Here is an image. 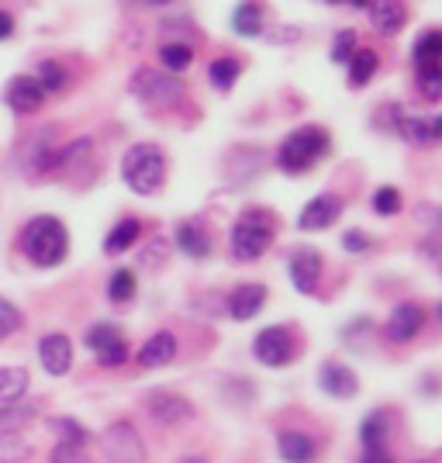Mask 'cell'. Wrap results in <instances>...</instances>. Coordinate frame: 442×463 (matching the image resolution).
Instances as JSON below:
<instances>
[{
	"mask_svg": "<svg viewBox=\"0 0 442 463\" xmlns=\"http://www.w3.org/2000/svg\"><path fill=\"white\" fill-rule=\"evenodd\" d=\"M21 250L35 267H56L70 252V232L52 214H39L21 229Z\"/></svg>",
	"mask_w": 442,
	"mask_h": 463,
	"instance_id": "cell-1",
	"label": "cell"
},
{
	"mask_svg": "<svg viewBox=\"0 0 442 463\" xmlns=\"http://www.w3.org/2000/svg\"><path fill=\"white\" fill-rule=\"evenodd\" d=\"M328 149H332V138H328V132L322 125H301V128H294V132L280 142V149H277V166L290 176H301V174H308L318 159H325Z\"/></svg>",
	"mask_w": 442,
	"mask_h": 463,
	"instance_id": "cell-2",
	"label": "cell"
},
{
	"mask_svg": "<svg viewBox=\"0 0 442 463\" xmlns=\"http://www.w3.org/2000/svg\"><path fill=\"white\" fill-rule=\"evenodd\" d=\"M277 235V218L263 208H249L239 214V222L231 225V256L235 263H256L263 252L273 246Z\"/></svg>",
	"mask_w": 442,
	"mask_h": 463,
	"instance_id": "cell-3",
	"label": "cell"
},
{
	"mask_svg": "<svg viewBox=\"0 0 442 463\" xmlns=\"http://www.w3.org/2000/svg\"><path fill=\"white\" fill-rule=\"evenodd\" d=\"M121 180L128 184V191L149 197L163 187L166 180V156L153 142H138L121 156Z\"/></svg>",
	"mask_w": 442,
	"mask_h": 463,
	"instance_id": "cell-4",
	"label": "cell"
},
{
	"mask_svg": "<svg viewBox=\"0 0 442 463\" xmlns=\"http://www.w3.org/2000/svg\"><path fill=\"white\" fill-rule=\"evenodd\" d=\"M128 94L142 104H149V108H176L187 94V87H183V80L166 73V70L138 66L128 80Z\"/></svg>",
	"mask_w": 442,
	"mask_h": 463,
	"instance_id": "cell-5",
	"label": "cell"
},
{
	"mask_svg": "<svg viewBox=\"0 0 442 463\" xmlns=\"http://www.w3.org/2000/svg\"><path fill=\"white\" fill-rule=\"evenodd\" d=\"M252 353L263 367H287L294 360V332L287 326H269L252 339Z\"/></svg>",
	"mask_w": 442,
	"mask_h": 463,
	"instance_id": "cell-6",
	"label": "cell"
},
{
	"mask_svg": "<svg viewBox=\"0 0 442 463\" xmlns=\"http://www.w3.org/2000/svg\"><path fill=\"white\" fill-rule=\"evenodd\" d=\"M100 446H104V457L108 463H146V446L138 439L128 422H115L104 436H100Z\"/></svg>",
	"mask_w": 442,
	"mask_h": 463,
	"instance_id": "cell-7",
	"label": "cell"
},
{
	"mask_svg": "<svg viewBox=\"0 0 442 463\" xmlns=\"http://www.w3.org/2000/svg\"><path fill=\"white\" fill-rule=\"evenodd\" d=\"M343 214V197L339 194H318L305 204V212L297 214V229L301 232H322L332 229V222H339Z\"/></svg>",
	"mask_w": 442,
	"mask_h": 463,
	"instance_id": "cell-8",
	"label": "cell"
},
{
	"mask_svg": "<svg viewBox=\"0 0 442 463\" xmlns=\"http://www.w3.org/2000/svg\"><path fill=\"white\" fill-rule=\"evenodd\" d=\"M4 104H7L14 115H35V111H42V104H45V94H42V87L35 83V77L21 73V77L7 80V87H4Z\"/></svg>",
	"mask_w": 442,
	"mask_h": 463,
	"instance_id": "cell-9",
	"label": "cell"
},
{
	"mask_svg": "<svg viewBox=\"0 0 442 463\" xmlns=\"http://www.w3.org/2000/svg\"><path fill=\"white\" fill-rule=\"evenodd\" d=\"M290 280L301 294H315L318 280H322V252L315 246H297L290 252Z\"/></svg>",
	"mask_w": 442,
	"mask_h": 463,
	"instance_id": "cell-10",
	"label": "cell"
},
{
	"mask_svg": "<svg viewBox=\"0 0 442 463\" xmlns=\"http://www.w3.org/2000/svg\"><path fill=\"white\" fill-rule=\"evenodd\" d=\"M422 328H425V308L415 305V301H404L387 318V339L390 343H411Z\"/></svg>",
	"mask_w": 442,
	"mask_h": 463,
	"instance_id": "cell-11",
	"label": "cell"
},
{
	"mask_svg": "<svg viewBox=\"0 0 442 463\" xmlns=\"http://www.w3.org/2000/svg\"><path fill=\"white\" fill-rule=\"evenodd\" d=\"M39 360L42 367H45V373L62 377L66 370L73 367V343L62 332H49V335H42L39 343Z\"/></svg>",
	"mask_w": 442,
	"mask_h": 463,
	"instance_id": "cell-12",
	"label": "cell"
},
{
	"mask_svg": "<svg viewBox=\"0 0 442 463\" xmlns=\"http://www.w3.org/2000/svg\"><path fill=\"white\" fill-rule=\"evenodd\" d=\"M366 18L373 24V32L398 35L408 24V7H404L401 0H366Z\"/></svg>",
	"mask_w": 442,
	"mask_h": 463,
	"instance_id": "cell-13",
	"label": "cell"
},
{
	"mask_svg": "<svg viewBox=\"0 0 442 463\" xmlns=\"http://www.w3.org/2000/svg\"><path fill=\"white\" fill-rule=\"evenodd\" d=\"M267 305V288L263 284H242V288H235L229 294V301H225V308L235 322H249L256 318L259 311Z\"/></svg>",
	"mask_w": 442,
	"mask_h": 463,
	"instance_id": "cell-14",
	"label": "cell"
},
{
	"mask_svg": "<svg viewBox=\"0 0 442 463\" xmlns=\"http://www.w3.org/2000/svg\"><path fill=\"white\" fill-rule=\"evenodd\" d=\"M176 246H180V252H183L187 260H193V263L208 260L214 250L212 235H208V229H204L201 222H180V225H176Z\"/></svg>",
	"mask_w": 442,
	"mask_h": 463,
	"instance_id": "cell-15",
	"label": "cell"
},
{
	"mask_svg": "<svg viewBox=\"0 0 442 463\" xmlns=\"http://www.w3.org/2000/svg\"><path fill=\"white\" fill-rule=\"evenodd\" d=\"M398 136L411 146H436L442 138V118H418V115H408L398 121Z\"/></svg>",
	"mask_w": 442,
	"mask_h": 463,
	"instance_id": "cell-16",
	"label": "cell"
},
{
	"mask_svg": "<svg viewBox=\"0 0 442 463\" xmlns=\"http://www.w3.org/2000/svg\"><path fill=\"white\" fill-rule=\"evenodd\" d=\"M149 415L159 425H183L193 419V405L180 394H155L149 402Z\"/></svg>",
	"mask_w": 442,
	"mask_h": 463,
	"instance_id": "cell-17",
	"label": "cell"
},
{
	"mask_svg": "<svg viewBox=\"0 0 442 463\" xmlns=\"http://www.w3.org/2000/svg\"><path fill=\"white\" fill-rule=\"evenodd\" d=\"M318 384H322V391H325V394L339 398V402H349V398L360 391V384H356V373H353L349 367H343V364H325V367H322V373H318Z\"/></svg>",
	"mask_w": 442,
	"mask_h": 463,
	"instance_id": "cell-18",
	"label": "cell"
},
{
	"mask_svg": "<svg viewBox=\"0 0 442 463\" xmlns=\"http://www.w3.org/2000/svg\"><path fill=\"white\" fill-rule=\"evenodd\" d=\"M176 356V335L174 332H155L138 346V364L142 367H166Z\"/></svg>",
	"mask_w": 442,
	"mask_h": 463,
	"instance_id": "cell-19",
	"label": "cell"
},
{
	"mask_svg": "<svg viewBox=\"0 0 442 463\" xmlns=\"http://www.w3.org/2000/svg\"><path fill=\"white\" fill-rule=\"evenodd\" d=\"M263 4L259 0H242L235 11H231V32L239 35V39H256V35H263Z\"/></svg>",
	"mask_w": 442,
	"mask_h": 463,
	"instance_id": "cell-20",
	"label": "cell"
},
{
	"mask_svg": "<svg viewBox=\"0 0 442 463\" xmlns=\"http://www.w3.org/2000/svg\"><path fill=\"white\" fill-rule=\"evenodd\" d=\"M349 87H366L370 80L377 77V70H381V56L373 52V49H366L360 45L353 56H349Z\"/></svg>",
	"mask_w": 442,
	"mask_h": 463,
	"instance_id": "cell-21",
	"label": "cell"
},
{
	"mask_svg": "<svg viewBox=\"0 0 442 463\" xmlns=\"http://www.w3.org/2000/svg\"><path fill=\"white\" fill-rule=\"evenodd\" d=\"M35 83L42 87L45 97L62 94V90L70 87V70H66V62H59V59H42L39 73H35Z\"/></svg>",
	"mask_w": 442,
	"mask_h": 463,
	"instance_id": "cell-22",
	"label": "cell"
},
{
	"mask_svg": "<svg viewBox=\"0 0 442 463\" xmlns=\"http://www.w3.org/2000/svg\"><path fill=\"white\" fill-rule=\"evenodd\" d=\"M280 457L287 463H315L318 446H315V439L305 436V432H284V436H280Z\"/></svg>",
	"mask_w": 442,
	"mask_h": 463,
	"instance_id": "cell-23",
	"label": "cell"
},
{
	"mask_svg": "<svg viewBox=\"0 0 442 463\" xmlns=\"http://www.w3.org/2000/svg\"><path fill=\"white\" fill-rule=\"evenodd\" d=\"M239 77H242V59H235V56H218V59H212V66H208V80H212L214 90L229 94L231 87L239 83Z\"/></svg>",
	"mask_w": 442,
	"mask_h": 463,
	"instance_id": "cell-24",
	"label": "cell"
},
{
	"mask_svg": "<svg viewBox=\"0 0 442 463\" xmlns=\"http://www.w3.org/2000/svg\"><path fill=\"white\" fill-rule=\"evenodd\" d=\"M159 62H163L166 73L180 77L193 62V45L191 42H163V45H159Z\"/></svg>",
	"mask_w": 442,
	"mask_h": 463,
	"instance_id": "cell-25",
	"label": "cell"
},
{
	"mask_svg": "<svg viewBox=\"0 0 442 463\" xmlns=\"http://www.w3.org/2000/svg\"><path fill=\"white\" fill-rule=\"evenodd\" d=\"M138 235H142V222H138V218H121L115 229L108 232V239H104V252L132 250L135 242H138Z\"/></svg>",
	"mask_w": 442,
	"mask_h": 463,
	"instance_id": "cell-26",
	"label": "cell"
},
{
	"mask_svg": "<svg viewBox=\"0 0 442 463\" xmlns=\"http://www.w3.org/2000/svg\"><path fill=\"white\" fill-rule=\"evenodd\" d=\"M415 70H425V66H442V32L439 28H428L422 39L415 42Z\"/></svg>",
	"mask_w": 442,
	"mask_h": 463,
	"instance_id": "cell-27",
	"label": "cell"
},
{
	"mask_svg": "<svg viewBox=\"0 0 442 463\" xmlns=\"http://www.w3.org/2000/svg\"><path fill=\"white\" fill-rule=\"evenodd\" d=\"M24 391H28V370L0 367V405H14Z\"/></svg>",
	"mask_w": 442,
	"mask_h": 463,
	"instance_id": "cell-28",
	"label": "cell"
},
{
	"mask_svg": "<svg viewBox=\"0 0 442 463\" xmlns=\"http://www.w3.org/2000/svg\"><path fill=\"white\" fill-rule=\"evenodd\" d=\"M415 83H418V94L436 104L442 97V66H425V70H415Z\"/></svg>",
	"mask_w": 442,
	"mask_h": 463,
	"instance_id": "cell-29",
	"label": "cell"
},
{
	"mask_svg": "<svg viewBox=\"0 0 442 463\" xmlns=\"http://www.w3.org/2000/svg\"><path fill=\"white\" fill-rule=\"evenodd\" d=\"M360 439H363L366 449H384L387 443V419L381 411H373L363 425H360Z\"/></svg>",
	"mask_w": 442,
	"mask_h": 463,
	"instance_id": "cell-30",
	"label": "cell"
},
{
	"mask_svg": "<svg viewBox=\"0 0 442 463\" xmlns=\"http://www.w3.org/2000/svg\"><path fill=\"white\" fill-rule=\"evenodd\" d=\"M28 453H32V446H28V439H21L18 432L0 436V463H21L28 460Z\"/></svg>",
	"mask_w": 442,
	"mask_h": 463,
	"instance_id": "cell-31",
	"label": "cell"
},
{
	"mask_svg": "<svg viewBox=\"0 0 442 463\" xmlns=\"http://www.w3.org/2000/svg\"><path fill=\"white\" fill-rule=\"evenodd\" d=\"M360 49V35L353 32V28H343V32H335V39H332V62H339V66H346L349 56Z\"/></svg>",
	"mask_w": 442,
	"mask_h": 463,
	"instance_id": "cell-32",
	"label": "cell"
},
{
	"mask_svg": "<svg viewBox=\"0 0 442 463\" xmlns=\"http://www.w3.org/2000/svg\"><path fill=\"white\" fill-rule=\"evenodd\" d=\"M49 429H52V432L59 436V443L83 446L87 439H90V432H87V429H83L77 419H52V422H49Z\"/></svg>",
	"mask_w": 442,
	"mask_h": 463,
	"instance_id": "cell-33",
	"label": "cell"
},
{
	"mask_svg": "<svg viewBox=\"0 0 442 463\" xmlns=\"http://www.w3.org/2000/svg\"><path fill=\"white\" fill-rule=\"evenodd\" d=\"M132 294H135V273L132 270L111 273V280H108V298L118 301V305H125V301H132Z\"/></svg>",
	"mask_w": 442,
	"mask_h": 463,
	"instance_id": "cell-34",
	"label": "cell"
},
{
	"mask_svg": "<svg viewBox=\"0 0 442 463\" xmlns=\"http://www.w3.org/2000/svg\"><path fill=\"white\" fill-rule=\"evenodd\" d=\"M401 208H404V201H401V191H398V187H377V194H373V212L398 214Z\"/></svg>",
	"mask_w": 442,
	"mask_h": 463,
	"instance_id": "cell-35",
	"label": "cell"
},
{
	"mask_svg": "<svg viewBox=\"0 0 442 463\" xmlns=\"http://www.w3.org/2000/svg\"><path fill=\"white\" fill-rule=\"evenodd\" d=\"M404 118V108L401 104H381L377 111H373V125L381 128V132H398V121Z\"/></svg>",
	"mask_w": 442,
	"mask_h": 463,
	"instance_id": "cell-36",
	"label": "cell"
},
{
	"mask_svg": "<svg viewBox=\"0 0 442 463\" xmlns=\"http://www.w3.org/2000/svg\"><path fill=\"white\" fill-rule=\"evenodd\" d=\"M115 339H121V332H118L111 322H100V326H90V332H87V346L94 349V353H100L104 346H111Z\"/></svg>",
	"mask_w": 442,
	"mask_h": 463,
	"instance_id": "cell-37",
	"label": "cell"
},
{
	"mask_svg": "<svg viewBox=\"0 0 442 463\" xmlns=\"http://www.w3.org/2000/svg\"><path fill=\"white\" fill-rule=\"evenodd\" d=\"M21 328V311L7 301V298H0V339H7V335H14Z\"/></svg>",
	"mask_w": 442,
	"mask_h": 463,
	"instance_id": "cell-38",
	"label": "cell"
},
{
	"mask_svg": "<svg viewBox=\"0 0 442 463\" xmlns=\"http://www.w3.org/2000/svg\"><path fill=\"white\" fill-rule=\"evenodd\" d=\"M35 411L32 408H24V405H0V429H18L21 422H28Z\"/></svg>",
	"mask_w": 442,
	"mask_h": 463,
	"instance_id": "cell-39",
	"label": "cell"
},
{
	"mask_svg": "<svg viewBox=\"0 0 442 463\" xmlns=\"http://www.w3.org/2000/svg\"><path fill=\"white\" fill-rule=\"evenodd\" d=\"M49 463H94V460L87 457V449H83V446L59 443L56 449H52V457H49Z\"/></svg>",
	"mask_w": 442,
	"mask_h": 463,
	"instance_id": "cell-40",
	"label": "cell"
},
{
	"mask_svg": "<svg viewBox=\"0 0 442 463\" xmlns=\"http://www.w3.org/2000/svg\"><path fill=\"white\" fill-rule=\"evenodd\" d=\"M97 360H100V367H121V364L128 360V343H125V339H115L111 346H104L97 353Z\"/></svg>",
	"mask_w": 442,
	"mask_h": 463,
	"instance_id": "cell-41",
	"label": "cell"
},
{
	"mask_svg": "<svg viewBox=\"0 0 442 463\" xmlns=\"http://www.w3.org/2000/svg\"><path fill=\"white\" fill-rule=\"evenodd\" d=\"M267 42L269 45H294V42H301V28L297 24H280V28L267 32Z\"/></svg>",
	"mask_w": 442,
	"mask_h": 463,
	"instance_id": "cell-42",
	"label": "cell"
},
{
	"mask_svg": "<svg viewBox=\"0 0 442 463\" xmlns=\"http://www.w3.org/2000/svg\"><path fill=\"white\" fill-rule=\"evenodd\" d=\"M370 246H373V239L363 229H349L343 235V250L346 252H370Z\"/></svg>",
	"mask_w": 442,
	"mask_h": 463,
	"instance_id": "cell-43",
	"label": "cell"
},
{
	"mask_svg": "<svg viewBox=\"0 0 442 463\" xmlns=\"http://www.w3.org/2000/svg\"><path fill=\"white\" fill-rule=\"evenodd\" d=\"M159 256H166V242H153L149 250L142 252V263L146 267H159Z\"/></svg>",
	"mask_w": 442,
	"mask_h": 463,
	"instance_id": "cell-44",
	"label": "cell"
},
{
	"mask_svg": "<svg viewBox=\"0 0 442 463\" xmlns=\"http://www.w3.org/2000/svg\"><path fill=\"white\" fill-rule=\"evenodd\" d=\"M14 35V14L11 11H0V42H7Z\"/></svg>",
	"mask_w": 442,
	"mask_h": 463,
	"instance_id": "cell-45",
	"label": "cell"
},
{
	"mask_svg": "<svg viewBox=\"0 0 442 463\" xmlns=\"http://www.w3.org/2000/svg\"><path fill=\"white\" fill-rule=\"evenodd\" d=\"M360 463H390V457H387L384 449H366Z\"/></svg>",
	"mask_w": 442,
	"mask_h": 463,
	"instance_id": "cell-46",
	"label": "cell"
},
{
	"mask_svg": "<svg viewBox=\"0 0 442 463\" xmlns=\"http://www.w3.org/2000/svg\"><path fill=\"white\" fill-rule=\"evenodd\" d=\"M183 463H208V460H204V457H187Z\"/></svg>",
	"mask_w": 442,
	"mask_h": 463,
	"instance_id": "cell-47",
	"label": "cell"
},
{
	"mask_svg": "<svg viewBox=\"0 0 442 463\" xmlns=\"http://www.w3.org/2000/svg\"><path fill=\"white\" fill-rule=\"evenodd\" d=\"M146 4H153V7H163V4H170V0H146Z\"/></svg>",
	"mask_w": 442,
	"mask_h": 463,
	"instance_id": "cell-48",
	"label": "cell"
},
{
	"mask_svg": "<svg viewBox=\"0 0 442 463\" xmlns=\"http://www.w3.org/2000/svg\"><path fill=\"white\" fill-rule=\"evenodd\" d=\"M349 4H353V7H366V0H349Z\"/></svg>",
	"mask_w": 442,
	"mask_h": 463,
	"instance_id": "cell-49",
	"label": "cell"
},
{
	"mask_svg": "<svg viewBox=\"0 0 442 463\" xmlns=\"http://www.w3.org/2000/svg\"><path fill=\"white\" fill-rule=\"evenodd\" d=\"M415 463H436V460H415Z\"/></svg>",
	"mask_w": 442,
	"mask_h": 463,
	"instance_id": "cell-50",
	"label": "cell"
},
{
	"mask_svg": "<svg viewBox=\"0 0 442 463\" xmlns=\"http://www.w3.org/2000/svg\"><path fill=\"white\" fill-rule=\"evenodd\" d=\"M325 4H339V0H325Z\"/></svg>",
	"mask_w": 442,
	"mask_h": 463,
	"instance_id": "cell-51",
	"label": "cell"
}]
</instances>
